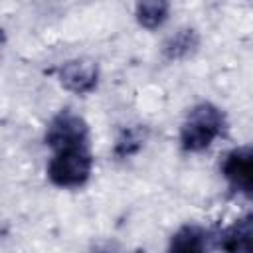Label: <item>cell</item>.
<instances>
[{"label": "cell", "instance_id": "1", "mask_svg": "<svg viewBox=\"0 0 253 253\" xmlns=\"http://www.w3.org/2000/svg\"><path fill=\"white\" fill-rule=\"evenodd\" d=\"M223 113L211 105V103H200L196 105L182 128H180V144L184 150L188 152H200L204 148H208L223 130Z\"/></svg>", "mask_w": 253, "mask_h": 253}, {"label": "cell", "instance_id": "2", "mask_svg": "<svg viewBox=\"0 0 253 253\" xmlns=\"http://www.w3.org/2000/svg\"><path fill=\"white\" fill-rule=\"evenodd\" d=\"M93 168V158L89 146H73L53 152L47 164V178L59 188H79L83 186Z\"/></svg>", "mask_w": 253, "mask_h": 253}, {"label": "cell", "instance_id": "3", "mask_svg": "<svg viewBox=\"0 0 253 253\" xmlns=\"http://www.w3.org/2000/svg\"><path fill=\"white\" fill-rule=\"evenodd\" d=\"M45 144L53 152L63 148H73V146H89L87 123L83 121V117H79L69 109L59 111L47 125Z\"/></svg>", "mask_w": 253, "mask_h": 253}, {"label": "cell", "instance_id": "4", "mask_svg": "<svg viewBox=\"0 0 253 253\" xmlns=\"http://www.w3.org/2000/svg\"><path fill=\"white\" fill-rule=\"evenodd\" d=\"M221 174L233 190L253 196V146L231 150L221 164Z\"/></svg>", "mask_w": 253, "mask_h": 253}, {"label": "cell", "instance_id": "5", "mask_svg": "<svg viewBox=\"0 0 253 253\" xmlns=\"http://www.w3.org/2000/svg\"><path fill=\"white\" fill-rule=\"evenodd\" d=\"M97 65L91 61H67L59 67V81L73 93H89L97 87Z\"/></svg>", "mask_w": 253, "mask_h": 253}, {"label": "cell", "instance_id": "6", "mask_svg": "<svg viewBox=\"0 0 253 253\" xmlns=\"http://www.w3.org/2000/svg\"><path fill=\"white\" fill-rule=\"evenodd\" d=\"M219 245L227 253H253V213L229 225L223 231Z\"/></svg>", "mask_w": 253, "mask_h": 253}, {"label": "cell", "instance_id": "7", "mask_svg": "<svg viewBox=\"0 0 253 253\" xmlns=\"http://www.w3.org/2000/svg\"><path fill=\"white\" fill-rule=\"evenodd\" d=\"M166 253H206L204 231L200 227H196V225L180 227L172 235Z\"/></svg>", "mask_w": 253, "mask_h": 253}, {"label": "cell", "instance_id": "8", "mask_svg": "<svg viewBox=\"0 0 253 253\" xmlns=\"http://www.w3.org/2000/svg\"><path fill=\"white\" fill-rule=\"evenodd\" d=\"M166 16H168L166 2H142L136 6V20L142 28L154 30L166 20Z\"/></svg>", "mask_w": 253, "mask_h": 253}, {"label": "cell", "instance_id": "9", "mask_svg": "<svg viewBox=\"0 0 253 253\" xmlns=\"http://www.w3.org/2000/svg\"><path fill=\"white\" fill-rule=\"evenodd\" d=\"M198 43V38L192 30H184L180 34H176L168 43H166V55L170 59H176V57H182L186 53H190Z\"/></svg>", "mask_w": 253, "mask_h": 253}, {"label": "cell", "instance_id": "10", "mask_svg": "<svg viewBox=\"0 0 253 253\" xmlns=\"http://www.w3.org/2000/svg\"><path fill=\"white\" fill-rule=\"evenodd\" d=\"M140 146H142L140 130H126V132H125V136H123V138H119L115 152H117L119 156H130V154H132V152H136Z\"/></svg>", "mask_w": 253, "mask_h": 253}]
</instances>
